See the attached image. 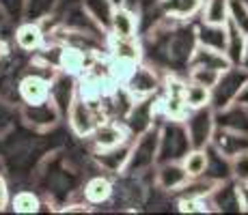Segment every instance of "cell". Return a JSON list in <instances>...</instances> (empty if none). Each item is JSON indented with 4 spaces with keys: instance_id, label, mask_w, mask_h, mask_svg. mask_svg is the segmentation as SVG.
Here are the masks:
<instances>
[{
    "instance_id": "cell-1",
    "label": "cell",
    "mask_w": 248,
    "mask_h": 215,
    "mask_svg": "<svg viewBox=\"0 0 248 215\" xmlns=\"http://www.w3.org/2000/svg\"><path fill=\"white\" fill-rule=\"evenodd\" d=\"M151 60L155 69H166L170 73H177L179 69H188L190 58L199 45L197 28L184 20H170L162 17L149 32Z\"/></svg>"
},
{
    "instance_id": "cell-2",
    "label": "cell",
    "mask_w": 248,
    "mask_h": 215,
    "mask_svg": "<svg viewBox=\"0 0 248 215\" xmlns=\"http://www.w3.org/2000/svg\"><path fill=\"white\" fill-rule=\"evenodd\" d=\"M158 149H160V125L149 127L132 142V153L125 166V176H140L158 166Z\"/></svg>"
},
{
    "instance_id": "cell-3",
    "label": "cell",
    "mask_w": 248,
    "mask_h": 215,
    "mask_svg": "<svg viewBox=\"0 0 248 215\" xmlns=\"http://www.w3.org/2000/svg\"><path fill=\"white\" fill-rule=\"evenodd\" d=\"M192 149L188 129L181 118H164L160 123V149L158 164L162 161H181Z\"/></svg>"
},
{
    "instance_id": "cell-4",
    "label": "cell",
    "mask_w": 248,
    "mask_h": 215,
    "mask_svg": "<svg viewBox=\"0 0 248 215\" xmlns=\"http://www.w3.org/2000/svg\"><path fill=\"white\" fill-rule=\"evenodd\" d=\"M65 116H67L71 131L78 138H91L93 131L97 129V125L106 118L102 114V108H95V101L87 99L80 90H76Z\"/></svg>"
},
{
    "instance_id": "cell-5",
    "label": "cell",
    "mask_w": 248,
    "mask_h": 215,
    "mask_svg": "<svg viewBox=\"0 0 248 215\" xmlns=\"http://www.w3.org/2000/svg\"><path fill=\"white\" fill-rule=\"evenodd\" d=\"M248 84V69L242 65H231L229 69H225L218 78V82L212 88V108L214 110H222L231 103L237 101L240 93L244 90V86Z\"/></svg>"
},
{
    "instance_id": "cell-6",
    "label": "cell",
    "mask_w": 248,
    "mask_h": 215,
    "mask_svg": "<svg viewBox=\"0 0 248 215\" xmlns=\"http://www.w3.org/2000/svg\"><path fill=\"white\" fill-rule=\"evenodd\" d=\"M121 86L134 99H149L160 93L164 82H162V75L158 73V69H155L154 65L138 63L134 69L127 73V78L123 80Z\"/></svg>"
},
{
    "instance_id": "cell-7",
    "label": "cell",
    "mask_w": 248,
    "mask_h": 215,
    "mask_svg": "<svg viewBox=\"0 0 248 215\" xmlns=\"http://www.w3.org/2000/svg\"><path fill=\"white\" fill-rule=\"evenodd\" d=\"M186 129H188L192 149H205L212 144L214 131H216V110L212 106L194 108L186 114L184 118Z\"/></svg>"
},
{
    "instance_id": "cell-8",
    "label": "cell",
    "mask_w": 248,
    "mask_h": 215,
    "mask_svg": "<svg viewBox=\"0 0 248 215\" xmlns=\"http://www.w3.org/2000/svg\"><path fill=\"white\" fill-rule=\"evenodd\" d=\"M20 116L22 121L26 123L28 127L37 129V131H46V129H52L56 123L61 121L63 116V110L59 108V103L54 99H47V101H41V103H20Z\"/></svg>"
},
{
    "instance_id": "cell-9",
    "label": "cell",
    "mask_w": 248,
    "mask_h": 215,
    "mask_svg": "<svg viewBox=\"0 0 248 215\" xmlns=\"http://www.w3.org/2000/svg\"><path fill=\"white\" fill-rule=\"evenodd\" d=\"M132 133L127 125L123 121H117V118H104L102 123L97 125V129L91 136V142H93L95 151L99 149H110V146L123 144V142L132 140Z\"/></svg>"
},
{
    "instance_id": "cell-10",
    "label": "cell",
    "mask_w": 248,
    "mask_h": 215,
    "mask_svg": "<svg viewBox=\"0 0 248 215\" xmlns=\"http://www.w3.org/2000/svg\"><path fill=\"white\" fill-rule=\"evenodd\" d=\"M209 202L216 213H242L240 200V183L235 179H227L216 183L209 194Z\"/></svg>"
},
{
    "instance_id": "cell-11",
    "label": "cell",
    "mask_w": 248,
    "mask_h": 215,
    "mask_svg": "<svg viewBox=\"0 0 248 215\" xmlns=\"http://www.w3.org/2000/svg\"><path fill=\"white\" fill-rule=\"evenodd\" d=\"M13 43L20 52L26 54H35L46 45V30L44 22H31V20H20V24L13 30Z\"/></svg>"
},
{
    "instance_id": "cell-12",
    "label": "cell",
    "mask_w": 248,
    "mask_h": 215,
    "mask_svg": "<svg viewBox=\"0 0 248 215\" xmlns=\"http://www.w3.org/2000/svg\"><path fill=\"white\" fill-rule=\"evenodd\" d=\"M132 142H134V138L123 142V144L110 146V149L95 151V155H93L95 164L104 172H108V174H123L125 166H127V159H130V153H132Z\"/></svg>"
},
{
    "instance_id": "cell-13",
    "label": "cell",
    "mask_w": 248,
    "mask_h": 215,
    "mask_svg": "<svg viewBox=\"0 0 248 215\" xmlns=\"http://www.w3.org/2000/svg\"><path fill=\"white\" fill-rule=\"evenodd\" d=\"M155 185L164 192H181L190 181L188 170L181 161H162L155 166Z\"/></svg>"
},
{
    "instance_id": "cell-14",
    "label": "cell",
    "mask_w": 248,
    "mask_h": 215,
    "mask_svg": "<svg viewBox=\"0 0 248 215\" xmlns=\"http://www.w3.org/2000/svg\"><path fill=\"white\" fill-rule=\"evenodd\" d=\"M212 146H216L222 155L235 157V155H240V153L248 151V133L233 131V129H225V127H216L214 138H212Z\"/></svg>"
},
{
    "instance_id": "cell-15",
    "label": "cell",
    "mask_w": 248,
    "mask_h": 215,
    "mask_svg": "<svg viewBox=\"0 0 248 215\" xmlns=\"http://www.w3.org/2000/svg\"><path fill=\"white\" fill-rule=\"evenodd\" d=\"M108 35L119 37V39H136L138 37V15L125 4H119L112 13L110 30Z\"/></svg>"
},
{
    "instance_id": "cell-16",
    "label": "cell",
    "mask_w": 248,
    "mask_h": 215,
    "mask_svg": "<svg viewBox=\"0 0 248 215\" xmlns=\"http://www.w3.org/2000/svg\"><path fill=\"white\" fill-rule=\"evenodd\" d=\"M114 194V183L108 174H95L84 183L82 196L91 207H99V204H106Z\"/></svg>"
},
{
    "instance_id": "cell-17",
    "label": "cell",
    "mask_w": 248,
    "mask_h": 215,
    "mask_svg": "<svg viewBox=\"0 0 248 215\" xmlns=\"http://www.w3.org/2000/svg\"><path fill=\"white\" fill-rule=\"evenodd\" d=\"M205 0H158V11L162 17L188 22L197 13H201Z\"/></svg>"
},
{
    "instance_id": "cell-18",
    "label": "cell",
    "mask_w": 248,
    "mask_h": 215,
    "mask_svg": "<svg viewBox=\"0 0 248 215\" xmlns=\"http://www.w3.org/2000/svg\"><path fill=\"white\" fill-rule=\"evenodd\" d=\"M216 127L248 133V106L235 101L222 110H216Z\"/></svg>"
},
{
    "instance_id": "cell-19",
    "label": "cell",
    "mask_w": 248,
    "mask_h": 215,
    "mask_svg": "<svg viewBox=\"0 0 248 215\" xmlns=\"http://www.w3.org/2000/svg\"><path fill=\"white\" fill-rule=\"evenodd\" d=\"M190 67H209V69H216V71H225L231 67V60H229V56L222 50L199 43L192 58H190Z\"/></svg>"
},
{
    "instance_id": "cell-20",
    "label": "cell",
    "mask_w": 248,
    "mask_h": 215,
    "mask_svg": "<svg viewBox=\"0 0 248 215\" xmlns=\"http://www.w3.org/2000/svg\"><path fill=\"white\" fill-rule=\"evenodd\" d=\"M80 4H82L84 11L89 13L91 20L108 35L110 22H112V13H114V9H117L114 0H80Z\"/></svg>"
},
{
    "instance_id": "cell-21",
    "label": "cell",
    "mask_w": 248,
    "mask_h": 215,
    "mask_svg": "<svg viewBox=\"0 0 248 215\" xmlns=\"http://www.w3.org/2000/svg\"><path fill=\"white\" fill-rule=\"evenodd\" d=\"M207 170H205L203 176L212 179L214 183H220V181H227V179H233L231 176V157L222 155L216 146L209 144L207 146Z\"/></svg>"
},
{
    "instance_id": "cell-22",
    "label": "cell",
    "mask_w": 248,
    "mask_h": 215,
    "mask_svg": "<svg viewBox=\"0 0 248 215\" xmlns=\"http://www.w3.org/2000/svg\"><path fill=\"white\" fill-rule=\"evenodd\" d=\"M201 22L214 26H227L231 15V0H205L201 9Z\"/></svg>"
},
{
    "instance_id": "cell-23",
    "label": "cell",
    "mask_w": 248,
    "mask_h": 215,
    "mask_svg": "<svg viewBox=\"0 0 248 215\" xmlns=\"http://www.w3.org/2000/svg\"><path fill=\"white\" fill-rule=\"evenodd\" d=\"M197 39L201 45L216 47V50H227L229 28L227 26H214V24H199L197 26Z\"/></svg>"
},
{
    "instance_id": "cell-24",
    "label": "cell",
    "mask_w": 248,
    "mask_h": 215,
    "mask_svg": "<svg viewBox=\"0 0 248 215\" xmlns=\"http://www.w3.org/2000/svg\"><path fill=\"white\" fill-rule=\"evenodd\" d=\"M63 0H26L24 2V15L22 20L31 22H47L54 11L59 9V4Z\"/></svg>"
},
{
    "instance_id": "cell-25",
    "label": "cell",
    "mask_w": 248,
    "mask_h": 215,
    "mask_svg": "<svg viewBox=\"0 0 248 215\" xmlns=\"http://www.w3.org/2000/svg\"><path fill=\"white\" fill-rule=\"evenodd\" d=\"M229 39H227V50L225 54L229 56L231 65H242V58H244V50H246V35L235 26V24L229 22Z\"/></svg>"
},
{
    "instance_id": "cell-26",
    "label": "cell",
    "mask_w": 248,
    "mask_h": 215,
    "mask_svg": "<svg viewBox=\"0 0 248 215\" xmlns=\"http://www.w3.org/2000/svg\"><path fill=\"white\" fill-rule=\"evenodd\" d=\"M184 97H186V103H188L190 110L203 108V106H212V88L192 82V80H186Z\"/></svg>"
},
{
    "instance_id": "cell-27",
    "label": "cell",
    "mask_w": 248,
    "mask_h": 215,
    "mask_svg": "<svg viewBox=\"0 0 248 215\" xmlns=\"http://www.w3.org/2000/svg\"><path fill=\"white\" fill-rule=\"evenodd\" d=\"M11 211L20 213V215H31V213H39L41 211V200L39 196L31 189H22L16 196H11Z\"/></svg>"
},
{
    "instance_id": "cell-28",
    "label": "cell",
    "mask_w": 248,
    "mask_h": 215,
    "mask_svg": "<svg viewBox=\"0 0 248 215\" xmlns=\"http://www.w3.org/2000/svg\"><path fill=\"white\" fill-rule=\"evenodd\" d=\"M207 146L205 149H190L188 155L181 159V164H184V168L188 170L190 179H199V176L205 174V170H207Z\"/></svg>"
},
{
    "instance_id": "cell-29",
    "label": "cell",
    "mask_w": 248,
    "mask_h": 215,
    "mask_svg": "<svg viewBox=\"0 0 248 215\" xmlns=\"http://www.w3.org/2000/svg\"><path fill=\"white\" fill-rule=\"evenodd\" d=\"M179 213H212V202L209 196H181L177 200Z\"/></svg>"
},
{
    "instance_id": "cell-30",
    "label": "cell",
    "mask_w": 248,
    "mask_h": 215,
    "mask_svg": "<svg viewBox=\"0 0 248 215\" xmlns=\"http://www.w3.org/2000/svg\"><path fill=\"white\" fill-rule=\"evenodd\" d=\"M220 73H222V71L209 69V67H188V80L207 86V88H214V84L218 82Z\"/></svg>"
},
{
    "instance_id": "cell-31",
    "label": "cell",
    "mask_w": 248,
    "mask_h": 215,
    "mask_svg": "<svg viewBox=\"0 0 248 215\" xmlns=\"http://www.w3.org/2000/svg\"><path fill=\"white\" fill-rule=\"evenodd\" d=\"M229 22L235 24L248 37V2H244V0H231V15H229Z\"/></svg>"
},
{
    "instance_id": "cell-32",
    "label": "cell",
    "mask_w": 248,
    "mask_h": 215,
    "mask_svg": "<svg viewBox=\"0 0 248 215\" xmlns=\"http://www.w3.org/2000/svg\"><path fill=\"white\" fill-rule=\"evenodd\" d=\"M231 176L237 183H248V151L231 157Z\"/></svg>"
},
{
    "instance_id": "cell-33",
    "label": "cell",
    "mask_w": 248,
    "mask_h": 215,
    "mask_svg": "<svg viewBox=\"0 0 248 215\" xmlns=\"http://www.w3.org/2000/svg\"><path fill=\"white\" fill-rule=\"evenodd\" d=\"M24 2L26 0H0V11L9 20H22L24 15Z\"/></svg>"
},
{
    "instance_id": "cell-34",
    "label": "cell",
    "mask_w": 248,
    "mask_h": 215,
    "mask_svg": "<svg viewBox=\"0 0 248 215\" xmlns=\"http://www.w3.org/2000/svg\"><path fill=\"white\" fill-rule=\"evenodd\" d=\"M9 204H11V192H9L7 179H4L2 172H0V211H4Z\"/></svg>"
},
{
    "instance_id": "cell-35",
    "label": "cell",
    "mask_w": 248,
    "mask_h": 215,
    "mask_svg": "<svg viewBox=\"0 0 248 215\" xmlns=\"http://www.w3.org/2000/svg\"><path fill=\"white\" fill-rule=\"evenodd\" d=\"M91 211V204L84 200V202H71L65 204V207L59 209V213H89Z\"/></svg>"
},
{
    "instance_id": "cell-36",
    "label": "cell",
    "mask_w": 248,
    "mask_h": 215,
    "mask_svg": "<svg viewBox=\"0 0 248 215\" xmlns=\"http://www.w3.org/2000/svg\"><path fill=\"white\" fill-rule=\"evenodd\" d=\"M240 200H242V213H248V183H240Z\"/></svg>"
},
{
    "instance_id": "cell-37",
    "label": "cell",
    "mask_w": 248,
    "mask_h": 215,
    "mask_svg": "<svg viewBox=\"0 0 248 215\" xmlns=\"http://www.w3.org/2000/svg\"><path fill=\"white\" fill-rule=\"evenodd\" d=\"M7 56H9V47H7V43H4L2 37H0V65L7 60Z\"/></svg>"
},
{
    "instance_id": "cell-38",
    "label": "cell",
    "mask_w": 248,
    "mask_h": 215,
    "mask_svg": "<svg viewBox=\"0 0 248 215\" xmlns=\"http://www.w3.org/2000/svg\"><path fill=\"white\" fill-rule=\"evenodd\" d=\"M237 101H240V103H246V106H248V84L244 86V90H242V93H240V97H237Z\"/></svg>"
},
{
    "instance_id": "cell-39",
    "label": "cell",
    "mask_w": 248,
    "mask_h": 215,
    "mask_svg": "<svg viewBox=\"0 0 248 215\" xmlns=\"http://www.w3.org/2000/svg\"><path fill=\"white\" fill-rule=\"evenodd\" d=\"M242 67L248 69V37H246V50H244V58H242Z\"/></svg>"
},
{
    "instance_id": "cell-40",
    "label": "cell",
    "mask_w": 248,
    "mask_h": 215,
    "mask_svg": "<svg viewBox=\"0 0 248 215\" xmlns=\"http://www.w3.org/2000/svg\"><path fill=\"white\" fill-rule=\"evenodd\" d=\"M244 2H248V0H244Z\"/></svg>"
}]
</instances>
